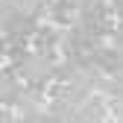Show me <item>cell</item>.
Returning a JSON list of instances; mask_svg holds the SVG:
<instances>
[{
	"label": "cell",
	"instance_id": "6da1fadb",
	"mask_svg": "<svg viewBox=\"0 0 123 123\" xmlns=\"http://www.w3.org/2000/svg\"><path fill=\"white\" fill-rule=\"evenodd\" d=\"M32 41H35V47H38L41 56H53V50L62 41V32L56 26H35L32 29Z\"/></svg>",
	"mask_w": 123,
	"mask_h": 123
},
{
	"label": "cell",
	"instance_id": "7a4b0ae2",
	"mask_svg": "<svg viewBox=\"0 0 123 123\" xmlns=\"http://www.w3.org/2000/svg\"><path fill=\"white\" fill-rule=\"evenodd\" d=\"M47 9H50L53 24H59V26H70L76 18V6L70 0H53V3H47Z\"/></svg>",
	"mask_w": 123,
	"mask_h": 123
},
{
	"label": "cell",
	"instance_id": "3957f363",
	"mask_svg": "<svg viewBox=\"0 0 123 123\" xmlns=\"http://www.w3.org/2000/svg\"><path fill=\"white\" fill-rule=\"evenodd\" d=\"M0 123H15V120H12V114H9V111L0 109Z\"/></svg>",
	"mask_w": 123,
	"mask_h": 123
}]
</instances>
